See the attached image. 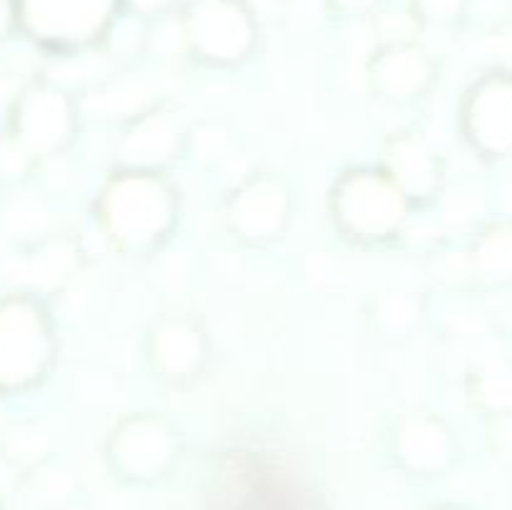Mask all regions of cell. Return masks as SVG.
Segmentation results:
<instances>
[{"instance_id": "obj_13", "label": "cell", "mask_w": 512, "mask_h": 510, "mask_svg": "<svg viewBox=\"0 0 512 510\" xmlns=\"http://www.w3.org/2000/svg\"><path fill=\"white\" fill-rule=\"evenodd\" d=\"M153 360L165 378H190L205 360L203 333L190 320H165L153 335Z\"/></svg>"}, {"instance_id": "obj_3", "label": "cell", "mask_w": 512, "mask_h": 510, "mask_svg": "<svg viewBox=\"0 0 512 510\" xmlns=\"http://www.w3.org/2000/svg\"><path fill=\"white\" fill-rule=\"evenodd\" d=\"M333 210L335 220L350 235L383 240L403 225L408 198L388 173L355 170L335 185Z\"/></svg>"}, {"instance_id": "obj_12", "label": "cell", "mask_w": 512, "mask_h": 510, "mask_svg": "<svg viewBox=\"0 0 512 510\" xmlns=\"http://www.w3.org/2000/svg\"><path fill=\"white\" fill-rule=\"evenodd\" d=\"M370 80L380 95L393 100H408L425 93L433 80V65L423 50L410 45H393L375 58Z\"/></svg>"}, {"instance_id": "obj_14", "label": "cell", "mask_w": 512, "mask_h": 510, "mask_svg": "<svg viewBox=\"0 0 512 510\" xmlns=\"http://www.w3.org/2000/svg\"><path fill=\"white\" fill-rule=\"evenodd\" d=\"M178 150V130L168 115L148 113L135 120L120 143V158L130 170H150L173 158Z\"/></svg>"}, {"instance_id": "obj_9", "label": "cell", "mask_w": 512, "mask_h": 510, "mask_svg": "<svg viewBox=\"0 0 512 510\" xmlns=\"http://www.w3.org/2000/svg\"><path fill=\"white\" fill-rule=\"evenodd\" d=\"M453 438L443 420L433 415H408L395 430V455L408 473L433 478L453 463Z\"/></svg>"}, {"instance_id": "obj_1", "label": "cell", "mask_w": 512, "mask_h": 510, "mask_svg": "<svg viewBox=\"0 0 512 510\" xmlns=\"http://www.w3.org/2000/svg\"><path fill=\"white\" fill-rule=\"evenodd\" d=\"M98 218L123 248H153L173 225L175 195L153 170H128L103 190Z\"/></svg>"}, {"instance_id": "obj_7", "label": "cell", "mask_w": 512, "mask_h": 510, "mask_svg": "<svg viewBox=\"0 0 512 510\" xmlns=\"http://www.w3.org/2000/svg\"><path fill=\"white\" fill-rule=\"evenodd\" d=\"M288 213L290 198L285 185L270 175H260L235 193V198L230 200L228 218L240 238L263 243L283 233Z\"/></svg>"}, {"instance_id": "obj_2", "label": "cell", "mask_w": 512, "mask_h": 510, "mask_svg": "<svg viewBox=\"0 0 512 510\" xmlns=\"http://www.w3.org/2000/svg\"><path fill=\"white\" fill-rule=\"evenodd\" d=\"M53 350V328L38 300H0V395L33 388L53 363Z\"/></svg>"}, {"instance_id": "obj_18", "label": "cell", "mask_w": 512, "mask_h": 510, "mask_svg": "<svg viewBox=\"0 0 512 510\" xmlns=\"http://www.w3.org/2000/svg\"><path fill=\"white\" fill-rule=\"evenodd\" d=\"M423 5L433 18H448L458 10L460 0H423Z\"/></svg>"}, {"instance_id": "obj_20", "label": "cell", "mask_w": 512, "mask_h": 510, "mask_svg": "<svg viewBox=\"0 0 512 510\" xmlns=\"http://www.w3.org/2000/svg\"><path fill=\"white\" fill-rule=\"evenodd\" d=\"M498 443L505 453L512 455V418L503 420V425L498 428Z\"/></svg>"}, {"instance_id": "obj_21", "label": "cell", "mask_w": 512, "mask_h": 510, "mask_svg": "<svg viewBox=\"0 0 512 510\" xmlns=\"http://www.w3.org/2000/svg\"><path fill=\"white\" fill-rule=\"evenodd\" d=\"M343 3L348 5V8H365V5H370L373 0H343Z\"/></svg>"}, {"instance_id": "obj_19", "label": "cell", "mask_w": 512, "mask_h": 510, "mask_svg": "<svg viewBox=\"0 0 512 510\" xmlns=\"http://www.w3.org/2000/svg\"><path fill=\"white\" fill-rule=\"evenodd\" d=\"M15 475H18V473H15L13 460H10L5 453H0V488H3V485L13 483Z\"/></svg>"}, {"instance_id": "obj_10", "label": "cell", "mask_w": 512, "mask_h": 510, "mask_svg": "<svg viewBox=\"0 0 512 510\" xmlns=\"http://www.w3.org/2000/svg\"><path fill=\"white\" fill-rule=\"evenodd\" d=\"M470 138L490 153L512 150V83L488 80L478 85L465 113Z\"/></svg>"}, {"instance_id": "obj_5", "label": "cell", "mask_w": 512, "mask_h": 510, "mask_svg": "<svg viewBox=\"0 0 512 510\" xmlns=\"http://www.w3.org/2000/svg\"><path fill=\"white\" fill-rule=\"evenodd\" d=\"M178 443L160 418L140 415L113 433L108 443V463L115 475L130 483H155L173 468Z\"/></svg>"}, {"instance_id": "obj_8", "label": "cell", "mask_w": 512, "mask_h": 510, "mask_svg": "<svg viewBox=\"0 0 512 510\" xmlns=\"http://www.w3.org/2000/svg\"><path fill=\"white\" fill-rule=\"evenodd\" d=\"M190 38L210 60L230 63L250 48V20L228 0H203L190 15Z\"/></svg>"}, {"instance_id": "obj_6", "label": "cell", "mask_w": 512, "mask_h": 510, "mask_svg": "<svg viewBox=\"0 0 512 510\" xmlns=\"http://www.w3.org/2000/svg\"><path fill=\"white\" fill-rule=\"evenodd\" d=\"M113 0H18V18L45 45L88 43L108 20Z\"/></svg>"}, {"instance_id": "obj_15", "label": "cell", "mask_w": 512, "mask_h": 510, "mask_svg": "<svg viewBox=\"0 0 512 510\" xmlns=\"http://www.w3.org/2000/svg\"><path fill=\"white\" fill-rule=\"evenodd\" d=\"M475 270L485 278L503 280L512 275V230H495L475 250Z\"/></svg>"}, {"instance_id": "obj_16", "label": "cell", "mask_w": 512, "mask_h": 510, "mask_svg": "<svg viewBox=\"0 0 512 510\" xmlns=\"http://www.w3.org/2000/svg\"><path fill=\"white\" fill-rule=\"evenodd\" d=\"M415 315H418V308L408 295H390L378 305L380 325L390 333H405L415 323Z\"/></svg>"}, {"instance_id": "obj_22", "label": "cell", "mask_w": 512, "mask_h": 510, "mask_svg": "<svg viewBox=\"0 0 512 510\" xmlns=\"http://www.w3.org/2000/svg\"><path fill=\"white\" fill-rule=\"evenodd\" d=\"M425 510H465V508H460V505H430V508Z\"/></svg>"}, {"instance_id": "obj_4", "label": "cell", "mask_w": 512, "mask_h": 510, "mask_svg": "<svg viewBox=\"0 0 512 510\" xmlns=\"http://www.w3.org/2000/svg\"><path fill=\"white\" fill-rule=\"evenodd\" d=\"M10 138L30 158H50L73 138L75 105L65 90L33 83L15 98L8 118Z\"/></svg>"}, {"instance_id": "obj_11", "label": "cell", "mask_w": 512, "mask_h": 510, "mask_svg": "<svg viewBox=\"0 0 512 510\" xmlns=\"http://www.w3.org/2000/svg\"><path fill=\"white\" fill-rule=\"evenodd\" d=\"M388 175L398 183L405 198L425 200L440 190V160L428 143L415 135H398L388 145Z\"/></svg>"}, {"instance_id": "obj_17", "label": "cell", "mask_w": 512, "mask_h": 510, "mask_svg": "<svg viewBox=\"0 0 512 510\" xmlns=\"http://www.w3.org/2000/svg\"><path fill=\"white\" fill-rule=\"evenodd\" d=\"M485 400L498 408H510L512 405V375H495V378L485 380Z\"/></svg>"}]
</instances>
